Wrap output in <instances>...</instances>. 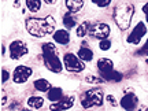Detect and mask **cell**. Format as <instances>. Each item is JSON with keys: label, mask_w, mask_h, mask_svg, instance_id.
Instances as JSON below:
<instances>
[{"label": "cell", "mask_w": 148, "mask_h": 111, "mask_svg": "<svg viewBox=\"0 0 148 111\" xmlns=\"http://www.w3.org/2000/svg\"><path fill=\"white\" fill-rule=\"evenodd\" d=\"M26 29L34 37H44L55 30V19L47 18H29L26 21Z\"/></svg>", "instance_id": "cell-1"}, {"label": "cell", "mask_w": 148, "mask_h": 111, "mask_svg": "<svg viewBox=\"0 0 148 111\" xmlns=\"http://www.w3.org/2000/svg\"><path fill=\"white\" fill-rule=\"evenodd\" d=\"M134 7L130 3H119L114 10V21L121 30H126L132 22Z\"/></svg>", "instance_id": "cell-2"}, {"label": "cell", "mask_w": 148, "mask_h": 111, "mask_svg": "<svg viewBox=\"0 0 148 111\" xmlns=\"http://www.w3.org/2000/svg\"><path fill=\"white\" fill-rule=\"evenodd\" d=\"M42 56H44L45 66L51 71H53V73L62 71V62L59 60L58 55H56V48L53 44H51V42L42 44Z\"/></svg>", "instance_id": "cell-3"}, {"label": "cell", "mask_w": 148, "mask_h": 111, "mask_svg": "<svg viewBox=\"0 0 148 111\" xmlns=\"http://www.w3.org/2000/svg\"><path fill=\"white\" fill-rule=\"evenodd\" d=\"M81 104L84 108H90L93 106H101L103 104V90L99 88H93L84 92L81 96Z\"/></svg>", "instance_id": "cell-4"}, {"label": "cell", "mask_w": 148, "mask_h": 111, "mask_svg": "<svg viewBox=\"0 0 148 111\" xmlns=\"http://www.w3.org/2000/svg\"><path fill=\"white\" fill-rule=\"evenodd\" d=\"M63 62H64L66 69L69 70V71L79 73V71H82V70L85 69L84 63H82L75 55H73V53H66L64 58H63Z\"/></svg>", "instance_id": "cell-5"}, {"label": "cell", "mask_w": 148, "mask_h": 111, "mask_svg": "<svg viewBox=\"0 0 148 111\" xmlns=\"http://www.w3.org/2000/svg\"><path fill=\"white\" fill-rule=\"evenodd\" d=\"M93 38H99V40H107V37L110 34V26L107 23H95L89 27L88 32Z\"/></svg>", "instance_id": "cell-6"}, {"label": "cell", "mask_w": 148, "mask_h": 111, "mask_svg": "<svg viewBox=\"0 0 148 111\" xmlns=\"http://www.w3.org/2000/svg\"><path fill=\"white\" fill-rule=\"evenodd\" d=\"M145 33H147L145 23L144 22H138L137 25L134 26V29L132 30V33L127 36V42H130V44H138V42L141 41V38L145 36Z\"/></svg>", "instance_id": "cell-7"}, {"label": "cell", "mask_w": 148, "mask_h": 111, "mask_svg": "<svg viewBox=\"0 0 148 111\" xmlns=\"http://www.w3.org/2000/svg\"><path fill=\"white\" fill-rule=\"evenodd\" d=\"M10 53L12 59H19L27 53V48L22 41L16 40V41H12L10 44Z\"/></svg>", "instance_id": "cell-8"}, {"label": "cell", "mask_w": 148, "mask_h": 111, "mask_svg": "<svg viewBox=\"0 0 148 111\" xmlns=\"http://www.w3.org/2000/svg\"><path fill=\"white\" fill-rule=\"evenodd\" d=\"M30 75H32V69H30V67H26V66H18V67L14 70V82H16V84H22V82H25Z\"/></svg>", "instance_id": "cell-9"}, {"label": "cell", "mask_w": 148, "mask_h": 111, "mask_svg": "<svg viewBox=\"0 0 148 111\" xmlns=\"http://www.w3.org/2000/svg\"><path fill=\"white\" fill-rule=\"evenodd\" d=\"M138 104V99L134 93H127L121 99V106L126 111H134Z\"/></svg>", "instance_id": "cell-10"}, {"label": "cell", "mask_w": 148, "mask_h": 111, "mask_svg": "<svg viewBox=\"0 0 148 111\" xmlns=\"http://www.w3.org/2000/svg\"><path fill=\"white\" fill-rule=\"evenodd\" d=\"M74 104V96H67V97H63L60 99L58 103H53L51 104L49 110L51 111H63V110H69L70 107H73Z\"/></svg>", "instance_id": "cell-11"}, {"label": "cell", "mask_w": 148, "mask_h": 111, "mask_svg": "<svg viewBox=\"0 0 148 111\" xmlns=\"http://www.w3.org/2000/svg\"><path fill=\"white\" fill-rule=\"evenodd\" d=\"M97 69L100 71V74H104V73H110L114 70V63L112 60L107 58H100L97 60Z\"/></svg>", "instance_id": "cell-12"}, {"label": "cell", "mask_w": 148, "mask_h": 111, "mask_svg": "<svg viewBox=\"0 0 148 111\" xmlns=\"http://www.w3.org/2000/svg\"><path fill=\"white\" fill-rule=\"evenodd\" d=\"M53 40L59 44H67L70 41V36L69 33L66 32V30H58V32L53 33Z\"/></svg>", "instance_id": "cell-13"}, {"label": "cell", "mask_w": 148, "mask_h": 111, "mask_svg": "<svg viewBox=\"0 0 148 111\" xmlns=\"http://www.w3.org/2000/svg\"><path fill=\"white\" fill-rule=\"evenodd\" d=\"M82 5H84V1H82V0H67V1H66V7L69 8L70 14L79 11L82 8Z\"/></svg>", "instance_id": "cell-14"}, {"label": "cell", "mask_w": 148, "mask_h": 111, "mask_svg": "<svg viewBox=\"0 0 148 111\" xmlns=\"http://www.w3.org/2000/svg\"><path fill=\"white\" fill-rule=\"evenodd\" d=\"M103 79H106V81H114V82H119L122 79V74L115 71V70H112L110 73H104V74H100Z\"/></svg>", "instance_id": "cell-15"}, {"label": "cell", "mask_w": 148, "mask_h": 111, "mask_svg": "<svg viewBox=\"0 0 148 111\" xmlns=\"http://www.w3.org/2000/svg\"><path fill=\"white\" fill-rule=\"evenodd\" d=\"M63 96V92L60 88H51L48 92V99L51 101H59Z\"/></svg>", "instance_id": "cell-16"}, {"label": "cell", "mask_w": 148, "mask_h": 111, "mask_svg": "<svg viewBox=\"0 0 148 111\" xmlns=\"http://www.w3.org/2000/svg\"><path fill=\"white\" fill-rule=\"evenodd\" d=\"M78 56H79V59H82L85 62H89V60H92V58H93V52L90 51L89 48L82 47L78 51Z\"/></svg>", "instance_id": "cell-17"}, {"label": "cell", "mask_w": 148, "mask_h": 111, "mask_svg": "<svg viewBox=\"0 0 148 111\" xmlns=\"http://www.w3.org/2000/svg\"><path fill=\"white\" fill-rule=\"evenodd\" d=\"M34 86H36V89L41 90V92H47V90L51 89V85H49V82H48L47 79H37V81H34Z\"/></svg>", "instance_id": "cell-18"}, {"label": "cell", "mask_w": 148, "mask_h": 111, "mask_svg": "<svg viewBox=\"0 0 148 111\" xmlns=\"http://www.w3.org/2000/svg\"><path fill=\"white\" fill-rule=\"evenodd\" d=\"M27 104L30 107H33V108H40V107H42V104H44V99L40 97V96H32V97L27 100Z\"/></svg>", "instance_id": "cell-19"}, {"label": "cell", "mask_w": 148, "mask_h": 111, "mask_svg": "<svg viewBox=\"0 0 148 111\" xmlns=\"http://www.w3.org/2000/svg\"><path fill=\"white\" fill-rule=\"evenodd\" d=\"M89 27H90V23L88 21L82 22V23L77 27V36H78V37H84L86 33L89 32Z\"/></svg>", "instance_id": "cell-20"}, {"label": "cell", "mask_w": 148, "mask_h": 111, "mask_svg": "<svg viewBox=\"0 0 148 111\" xmlns=\"http://www.w3.org/2000/svg\"><path fill=\"white\" fill-rule=\"evenodd\" d=\"M63 23H64V26L67 27V29H71V27L75 26V19L71 16L70 12H67V14L63 16Z\"/></svg>", "instance_id": "cell-21"}, {"label": "cell", "mask_w": 148, "mask_h": 111, "mask_svg": "<svg viewBox=\"0 0 148 111\" xmlns=\"http://www.w3.org/2000/svg\"><path fill=\"white\" fill-rule=\"evenodd\" d=\"M26 5H27V8L32 11V12H36V11L40 10L41 3H40L38 0H27V1H26Z\"/></svg>", "instance_id": "cell-22"}, {"label": "cell", "mask_w": 148, "mask_h": 111, "mask_svg": "<svg viewBox=\"0 0 148 111\" xmlns=\"http://www.w3.org/2000/svg\"><path fill=\"white\" fill-rule=\"evenodd\" d=\"M99 47H100V49H103V51H107V49H110V47H111V41L110 40H101L100 44H99Z\"/></svg>", "instance_id": "cell-23"}, {"label": "cell", "mask_w": 148, "mask_h": 111, "mask_svg": "<svg viewBox=\"0 0 148 111\" xmlns=\"http://www.w3.org/2000/svg\"><path fill=\"white\" fill-rule=\"evenodd\" d=\"M136 55H144V56H148V40H147V42L143 45V48L141 49H138L137 52H136Z\"/></svg>", "instance_id": "cell-24"}, {"label": "cell", "mask_w": 148, "mask_h": 111, "mask_svg": "<svg viewBox=\"0 0 148 111\" xmlns=\"http://www.w3.org/2000/svg\"><path fill=\"white\" fill-rule=\"evenodd\" d=\"M86 82H92V84H100V82H103V79H101V78H97V77L88 75V77H86Z\"/></svg>", "instance_id": "cell-25"}, {"label": "cell", "mask_w": 148, "mask_h": 111, "mask_svg": "<svg viewBox=\"0 0 148 111\" xmlns=\"http://www.w3.org/2000/svg\"><path fill=\"white\" fill-rule=\"evenodd\" d=\"M96 5H99V7H107V5L110 4V1L107 0V1H93Z\"/></svg>", "instance_id": "cell-26"}, {"label": "cell", "mask_w": 148, "mask_h": 111, "mask_svg": "<svg viewBox=\"0 0 148 111\" xmlns=\"http://www.w3.org/2000/svg\"><path fill=\"white\" fill-rule=\"evenodd\" d=\"M8 75H10L8 71H7V70H3V73H1V79H3V82H5V81L8 79Z\"/></svg>", "instance_id": "cell-27"}, {"label": "cell", "mask_w": 148, "mask_h": 111, "mask_svg": "<svg viewBox=\"0 0 148 111\" xmlns=\"http://www.w3.org/2000/svg\"><path fill=\"white\" fill-rule=\"evenodd\" d=\"M107 100L110 101L112 106H116V101H115V99H114V96H111V95H108L107 96Z\"/></svg>", "instance_id": "cell-28"}, {"label": "cell", "mask_w": 148, "mask_h": 111, "mask_svg": "<svg viewBox=\"0 0 148 111\" xmlns=\"http://www.w3.org/2000/svg\"><path fill=\"white\" fill-rule=\"evenodd\" d=\"M143 11L145 12V15H148V3L147 4H144V7H143Z\"/></svg>", "instance_id": "cell-29"}, {"label": "cell", "mask_w": 148, "mask_h": 111, "mask_svg": "<svg viewBox=\"0 0 148 111\" xmlns=\"http://www.w3.org/2000/svg\"><path fill=\"white\" fill-rule=\"evenodd\" d=\"M145 16H147V22H148V15H145Z\"/></svg>", "instance_id": "cell-30"}, {"label": "cell", "mask_w": 148, "mask_h": 111, "mask_svg": "<svg viewBox=\"0 0 148 111\" xmlns=\"http://www.w3.org/2000/svg\"><path fill=\"white\" fill-rule=\"evenodd\" d=\"M23 111H29V110H23Z\"/></svg>", "instance_id": "cell-31"}, {"label": "cell", "mask_w": 148, "mask_h": 111, "mask_svg": "<svg viewBox=\"0 0 148 111\" xmlns=\"http://www.w3.org/2000/svg\"><path fill=\"white\" fill-rule=\"evenodd\" d=\"M145 111H148V110H147V108H145Z\"/></svg>", "instance_id": "cell-32"}, {"label": "cell", "mask_w": 148, "mask_h": 111, "mask_svg": "<svg viewBox=\"0 0 148 111\" xmlns=\"http://www.w3.org/2000/svg\"><path fill=\"white\" fill-rule=\"evenodd\" d=\"M147 63H148V59H147Z\"/></svg>", "instance_id": "cell-33"}]
</instances>
